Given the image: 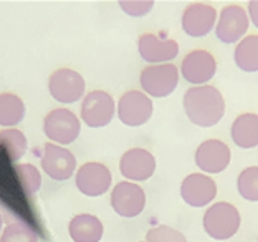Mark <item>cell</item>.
<instances>
[{
	"label": "cell",
	"instance_id": "5bb4252c",
	"mask_svg": "<svg viewBox=\"0 0 258 242\" xmlns=\"http://www.w3.org/2000/svg\"><path fill=\"white\" fill-rule=\"evenodd\" d=\"M232 151L220 139H207L196 150V164L199 169L209 174H219L230 164Z\"/></svg>",
	"mask_w": 258,
	"mask_h": 242
},
{
	"label": "cell",
	"instance_id": "8fae6325",
	"mask_svg": "<svg viewBox=\"0 0 258 242\" xmlns=\"http://www.w3.org/2000/svg\"><path fill=\"white\" fill-rule=\"evenodd\" d=\"M111 208L126 219L136 217L146 208V192L136 182L121 181L111 191Z\"/></svg>",
	"mask_w": 258,
	"mask_h": 242
},
{
	"label": "cell",
	"instance_id": "ba28073f",
	"mask_svg": "<svg viewBox=\"0 0 258 242\" xmlns=\"http://www.w3.org/2000/svg\"><path fill=\"white\" fill-rule=\"evenodd\" d=\"M43 173L53 181H68L76 171V158L70 150L53 143H45L40 156Z\"/></svg>",
	"mask_w": 258,
	"mask_h": 242
},
{
	"label": "cell",
	"instance_id": "603a6c76",
	"mask_svg": "<svg viewBox=\"0 0 258 242\" xmlns=\"http://www.w3.org/2000/svg\"><path fill=\"white\" fill-rule=\"evenodd\" d=\"M15 173L19 176L20 186L27 196H33V194L40 191V187H42V173H40L37 166L28 163L17 164Z\"/></svg>",
	"mask_w": 258,
	"mask_h": 242
},
{
	"label": "cell",
	"instance_id": "ffe728a7",
	"mask_svg": "<svg viewBox=\"0 0 258 242\" xmlns=\"http://www.w3.org/2000/svg\"><path fill=\"white\" fill-rule=\"evenodd\" d=\"M27 113L23 100L15 93H0V126L4 129L15 128L23 121Z\"/></svg>",
	"mask_w": 258,
	"mask_h": 242
},
{
	"label": "cell",
	"instance_id": "f546056e",
	"mask_svg": "<svg viewBox=\"0 0 258 242\" xmlns=\"http://www.w3.org/2000/svg\"><path fill=\"white\" fill-rule=\"evenodd\" d=\"M143 242H146V240H143Z\"/></svg>",
	"mask_w": 258,
	"mask_h": 242
},
{
	"label": "cell",
	"instance_id": "2e32d148",
	"mask_svg": "<svg viewBox=\"0 0 258 242\" xmlns=\"http://www.w3.org/2000/svg\"><path fill=\"white\" fill-rule=\"evenodd\" d=\"M139 55L149 65L171 63L179 55V43L172 38H161L154 33H144L138 40Z\"/></svg>",
	"mask_w": 258,
	"mask_h": 242
},
{
	"label": "cell",
	"instance_id": "52a82bcc",
	"mask_svg": "<svg viewBox=\"0 0 258 242\" xmlns=\"http://www.w3.org/2000/svg\"><path fill=\"white\" fill-rule=\"evenodd\" d=\"M86 81L76 70L58 68L48 78V91L53 100L64 105H73L85 96Z\"/></svg>",
	"mask_w": 258,
	"mask_h": 242
},
{
	"label": "cell",
	"instance_id": "ac0fdd59",
	"mask_svg": "<svg viewBox=\"0 0 258 242\" xmlns=\"http://www.w3.org/2000/svg\"><path fill=\"white\" fill-rule=\"evenodd\" d=\"M68 234L73 242H99L104 227L99 217L93 214H76L68 224Z\"/></svg>",
	"mask_w": 258,
	"mask_h": 242
},
{
	"label": "cell",
	"instance_id": "44dd1931",
	"mask_svg": "<svg viewBox=\"0 0 258 242\" xmlns=\"http://www.w3.org/2000/svg\"><path fill=\"white\" fill-rule=\"evenodd\" d=\"M233 62L245 73L258 72V35H247L235 46Z\"/></svg>",
	"mask_w": 258,
	"mask_h": 242
},
{
	"label": "cell",
	"instance_id": "9c48e42d",
	"mask_svg": "<svg viewBox=\"0 0 258 242\" xmlns=\"http://www.w3.org/2000/svg\"><path fill=\"white\" fill-rule=\"evenodd\" d=\"M75 182L81 194H85L88 198H99L109 191L111 182H113V174L103 163L90 161L78 168Z\"/></svg>",
	"mask_w": 258,
	"mask_h": 242
},
{
	"label": "cell",
	"instance_id": "30bf717a",
	"mask_svg": "<svg viewBox=\"0 0 258 242\" xmlns=\"http://www.w3.org/2000/svg\"><path fill=\"white\" fill-rule=\"evenodd\" d=\"M248 27L250 19L247 10L240 5H227L215 23V35L225 45L238 43L247 35Z\"/></svg>",
	"mask_w": 258,
	"mask_h": 242
},
{
	"label": "cell",
	"instance_id": "e0dca14e",
	"mask_svg": "<svg viewBox=\"0 0 258 242\" xmlns=\"http://www.w3.org/2000/svg\"><path fill=\"white\" fill-rule=\"evenodd\" d=\"M119 173L127 181H148L156 173V158L144 148H131L119 159Z\"/></svg>",
	"mask_w": 258,
	"mask_h": 242
},
{
	"label": "cell",
	"instance_id": "4fadbf2b",
	"mask_svg": "<svg viewBox=\"0 0 258 242\" xmlns=\"http://www.w3.org/2000/svg\"><path fill=\"white\" fill-rule=\"evenodd\" d=\"M217 23V10L214 5L196 2L190 4L189 7L184 10L182 19H180V25L185 35L192 38H202L212 32V28Z\"/></svg>",
	"mask_w": 258,
	"mask_h": 242
},
{
	"label": "cell",
	"instance_id": "7402d4cb",
	"mask_svg": "<svg viewBox=\"0 0 258 242\" xmlns=\"http://www.w3.org/2000/svg\"><path fill=\"white\" fill-rule=\"evenodd\" d=\"M28 148L27 136L23 134L20 129L17 128H7L0 129V150L7 153L10 161H20L25 156Z\"/></svg>",
	"mask_w": 258,
	"mask_h": 242
},
{
	"label": "cell",
	"instance_id": "f1b7e54d",
	"mask_svg": "<svg viewBox=\"0 0 258 242\" xmlns=\"http://www.w3.org/2000/svg\"><path fill=\"white\" fill-rule=\"evenodd\" d=\"M2 231H4V217L0 214V234H2Z\"/></svg>",
	"mask_w": 258,
	"mask_h": 242
},
{
	"label": "cell",
	"instance_id": "484cf974",
	"mask_svg": "<svg viewBox=\"0 0 258 242\" xmlns=\"http://www.w3.org/2000/svg\"><path fill=\"white\" fill-rule=\"evenodd\" d=\"M146 242H187V239L171 226H156L146 234Z\"/></svg>",
	"mask_w": 258,
	"mask_h": 242
},
{
	"label": "cell",
	"instance_id": "d4e9b609",
	"mask_svg": "<svg viewBox=\"0 0 258 242\" xmlns=\"http://www.w3.org/2000/svg\"><path fill=\"white\" fill-rule=\"evenodd\" d=\"M237 189L243 199L250 203L258 201V166L245 168L237 178Z\"/></svg>",
	"mask_w": 258,
	"mask_h": 242
},
{
	"label": "cell",
	"instance_id": "9a60e30c",
	"mask_svg": "<svg viewBox=\"0 0 258 242\" xmlns=\"http://www.w3.org/2000/svg\"><path fill=\"white\" fill-rule=\"evenodd\" d=\"M217 196V184L207 174L192 173L180 184V198L190 208H205Z\"/></svg>",
	"mask_w": 258,
	"mask_h": 242
},
{
	"label": "cell",
	"instance_id": "8992f818",
	"mask_svg": "<svg viewBox=\"0 0 258 242\" xmlns=\"http://www.w3.org/2000/svg\"><path fill=\"white\" fill-rule=\"evenodd\" d=\"M154 111L151 98L141 90H129L122 93L118 106H116V115L122 125L129 128H138L146 125Z\"/></svg>",
	"mask_w": 258,
	"mask_h": 242
},
{
	"label": "cell",
	"instance_id": "5b68a950",
	"mask_svg": "<svg viewBox=\"0 0 258 242\" xmlns=\"http://www.w3.org/2000/svg\"><path fill=\"white\" fill-rule=\"evenodd\" d=\"M116 115L114 98L108 91L95 90L85 95L81 102L80 116L81 121L90 128H104L108 126Z\"/></svg>",
	"mask_w": 258,
	"mask_h": 242
},
{
	"label": "cell",
	"instance_id": "277c9868",
	"mask_svg": "<svg viewBox=\"0 0 258 242\" xmlns=\"http://www.w3.org/2000/svg\"><path fill=\"white\" fill-rule=\"evenodd\" d=\"M43 133L50 143L58 146L72 144L81 133V121L72 110L56 108L43 118Z\"/></svg>",
	"mask_w": 258,
	"mask_h": 242
},
{
	"label": "cell",
	"instance_id": "cb8c5ba5",
	"mask_svg": "<svg viewBox=\"0 0 258 242\" xmlns=\"http://www.w3.org/2000/svg\"><path fill=\"white\" fill-rule=\"evenodd\" d=\"M0 242H38V235L23 221H12L4 227Z\"/></svg>",
	"mask_w": 258,
	"mask_h": 242
},
{
	"label": "cell",
	"instance_id": "7c38bea8",
	"mask_svg": "<svg viewBox=\"0 0 258 242\" xmlns=\"http://www.w3.org/2000/svg\"><path fill=\"white\" fill-rule=\"evenodd\" d=\"M217 73V62L214 55L207 50H192L184 57L180 63V75L194 86H204Z\"/></svg>",
	"mask_w": 258,
	"mask_h": 242
},
{
	"label": "cell",
	"instance_id": "4316f807",
	"mask_svg": "<svg viewBox=\"0 0 258 242\" xmlns=\"http://www.w3.org/2000/svg\"><path fill=\"white\" fill-rule=\"evenodd\" d=\"M119 7L124 14L131 17H144L154 7V2L151 0H121Z\"/></svg>",
	"mask_w": 258,
	"mask_h": 242
},
{
	"label": "cell",
	"instance_id": "83f0119b",
	"mask_svg": "<svg viewBox=\"0 0 258 242\" xmlns=\"http://www.w3.org/2000/svg\"><path fill=\"white\" fill-rule=\"evenodd\" d=\"M247 14H248L250 22L258 28V0H251V2H248V12H247Z\"/></svg>",
	"mask_w": 258,
	"mask_h": 242
},
{
	"label": "cell",
	"instance_id": "7a4b0ae2",
	"mask_svg": "<svg viewBox=\"0 0 258 242\" xmlns=\"http://www.w3.org/2000/svg\"><path fill=\"white\" fill-rule=\"evenodd\" d=\"M240 222H242V217H240L238 209L225 201L210 206L202 219L205 234L215 240L232 239L238 231Z\"/></svg>",
	"mask_w": 258,
	"mask_h": 242
},
{
	"label": "cell",
	"instance_id": "3957f363",
	"mask_svg": "<svg viewBox=\"0 0 258 242\" xmlns=\"http://www.w3.org/2000/svg\"><path fill=\"white\" fill-rule=\"evenodd\" d=\"M179 68L174 63L148 65L141 70L139 83L148 96L164 98L175 91L179 85Z\"/></svg>",
	"mask_w": 258,
	"mask_h": 242
},
{
	"label": "cell",
	"instance_id": "d6986e66",
	"mask_svg": "<svg viewBox=\"0 0 258 242\" xmlns=\"http://www.w3.org/2000/svg\"><path fill=\"white\" fill-rule=\"evenodd\" d=\"M232 141L242 150L258 146V115L243 113L235 118L230 128Z\"/></svg>",
	"mask_w": 258,
	"mask_h": 242
},
{
	"label": "cell",
	"instance_id": "6da1fadb",
	"mask_svg": "<svg viewBox=\"0 0 258 242\" xmlns=\"http://www.w3.org/2000/svg\"><path fill=\"white\" fill-rule=\"evenodd\" d=\"M184 111L192 125L212 128L225 115V100L215 86H192L184 93Z\"/></svg>",
	"mask_w": 258,
	"mask_h": 242
}]
</instances>
